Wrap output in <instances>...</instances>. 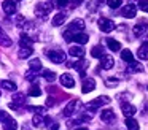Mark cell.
<instances>
[{
  "label": "cell",
  "mask_w": 148,
  "mask_h": 130,
  "mask_svg": "<svg viewBox=\"0 0 148 130\" xmlns=\"http://www.w3.org/2000/svg\"><path fill=\"white\" fill-rule=\"evenodd\" d=\"M49 129H51V130H58V129H59V125H58V124L54 122V124H53V125H49Z\"/></svg>",
  "instance_id": "ee69618b"
},
{
  "label": "cell",
  "mask_w": 148,
  "mask_h": 130,
  "mask_svg": "<svg viewBox=\"0 0 148 130\" xmlns=\"http://www.w3.org/2000/svg\"><path fill=\"white\" fill-rule=\"evenodd\" d=\"M24 101H26V95L24 94H16L13 97V101L10 103V108H13V110H21V106L24 105Z\"/></svg>",
  "instance_id": "52a82bcc"
},
{
  "label": "cell",
  "mask_w": 148,
  "mask_h": 130,
  "mask_svg": "<svg viewBox=\"0 0 148 130\" xmlns=\"http://www.w3.org/2000/svg\"><path fill=\"white\" fill-rule=\"evenodd\" d=\"M107 46H108V49L113 51V52H118V51L121 49V43L113 40V38H107Z\"/></svg>",
  "instance_id": "d6986e66"
},
{
  "label": "cell",
  "mask_w": 148,
  "mask_h": 130,
  "mask_svg": "<svg viewBox=\"0 0 148 130\" xmlns=\"http://www.w3.org/2000/svg\"><path fill=\"white\" fill-rule=\"evenodd\" d=\"M105 84L108 86V87H113V86L118 84V79H115V78H108V79L105 81Z\"/></svg>",
  "instance_id": "f35d334b"
},
{
  "label": "cell",
  "mask_w": 148,
  "mask_h": 130,
  "mask_svg": "<svg viewBox=\"0 0 148 130\" xmlns=\"http://www.w3.org/2000/svg\"><path fill=\"white\" fill-rule=\"evenodd\" d=\"M67 65H69V67H73V68H77L78 71H80V75L84 76V68L88 67V62H86V60H80V62H75V63H73V62H69Z\"/></svg>",
  "instance_id": "9a60e30c"
},
{
  "label": "cell",
  "mask_w": 148,
  "mask_h": 130,
  "mask_svg": "<svg viewBox=\"0 0 148 130\" xmlns=\"http://www.w3.org/2000/svg\"><path fill=\"white\" fill-rule=\"evenodd\" d=\"M69 3V0H58V6L59 8H62V6H65Z\"/></svg>",
  "instance_id": "b9f144b4"
},
{
  "label": "cell",
  "mask_w": 148,
  "mask_h": 130,
  "mask_svg": "<svg viewBox=\"0 0 148 130\" xmlns=\"http://www.w3.org/2000/svg\"><path fill=\"white\" fill-rule=\"evenodd\" d=\"M43 78L46 79V81H54L56 79V73L51 71V70H43Z\"/></svg>",
  "instance_id": "1f68e13d"
},
{
  "label": "cell",
  "mask_w": 148,
  "mask_h": 130,
  "mask_svg": "<svg viewBox=\"0 0 148 130\" xmlns=\"http://www.w3.org/2000/svg\"><path fill=\"white\" fill-rule=\"evenodd\" d=\"M138 5H140V10L142 11H147L148 13V0H137Z\"/></svg>",
  "instance_id": "d590c367"
},
{
  "label": "cell",
  "mask_w": 148,
  "mask_h": 130,
  "mask_svg": "<svg viewBox=\"0 0 148 130\" xmlns=\"http://www.w3.org/2000/svg\"><path fill=\"white\" fill-rule=\"evenodd\" d=\"M84 52H86V51H84L81 46H72V48H69V54H70L72 57H84Z\"/></svg>",
  "instance_id": "e0dca14e"
},
{
  "label": "cell",
  "mask_w": 148,
  "mask_h": 130,
  "mask_svg": "<svg viewBox=\"0 0 148 130\" xmlns=\"http://www.w3.org/2000/svg\"><path fill=\"white\" fill-rule=\"evenodd\" d=\"M54 105H56V98L48 97V100H46V106H54Z\"/></svg>",
  "instance_id": "ab89813d"
},
{
  "label": "cell",
  "mask_w": 148,
  "mask_h": 130,
  "mask_svg": "<svg viewBox=\"0 0 148 130\" xmlns=\"http://www.w3.org/2000/svg\"><path fill=\"white\" fill-rule=\"evenodd\" d=\"M11 44H13L11 38L8 37L7 33H3V32L0 30V46H3V48H10Z\"/></svg>",
  "instance_id": "7402d4cb"
},
{
  "label": "cell",
  "mask_w": 148,
  "mask_h": 130,
  "mask_svg": "<svg viewBox=\"0 0 148 130\" xmlns=\"http://www.w3.org/2000/svg\"><path fill=\"white\" fill-rule=\"evenodd\" d=\"M121 59L124 60V62H127V63L134 62V56H132V52L129 49H123L121 51Z\"/></svg>",
  "instance_id": "4316f807"
},
{
  "label": "cell",
  "mask_w": 148,
  "mask_h": 130,
  "mask_svg": "<svg viewBox=\"0 0 148 130\" xmlns=\"http://www.w3.org/2000/svg\"><path fill=\"white\" fill-rule=\"evenodd\" d=\"M137 56L140 60H148V41H145L137 51Z\"/></svg>",
  "instance_id": "2e32d148"
},
{
  "label": "cell",
  "mask_w": 148,
  "mask_h": 130,
  "mask_svg": "<svg viewBox=\"0 0 148 130\" xmlns=\"http://www.w3.org/2000/svg\"><path fill=\"white\" fill-rule=\"evenodd\" d=\"M46 57H48L51 62L54 63H62L65 60V54L59 49H51V51H46Z\"/></svg>",
  "instance_id": "7a4b0ae2"
},
{
  "label": "cell",
  "mask_w": 148,
  "mask_h": 130,
  "mask_svg": "<svg viewBox=\"0 0 148 130\" xmlns=\"http://www.w3.org/2000/svg\"><path fill=\"white\" fill-rule=\"evenodd\" d=\"M121 111H123V114H124L126 117H131V116H134L135 114V106L134 105H131V103H121Z\"/></svg>",
  "instance_id": "5bb4252c"
},
{
  "label": "cell",
  "mask_w": 148,
  "mask_h": 130,
  "mask_svg": "<svg viewBox=\"0 0 148 130\" xmlns=\"http://www.w3.org/2000/svg\"><path fill=\"white\" fill-rule=\"evenodd\" d=\"M0 122L3 124L5 130H16L18 129V122L5 111H0Z\"/></svg>",
  "instance_id": "6da1fadb"
},
{
  "label": "cell",
  "mask_w": 148,
  "mask_h": 130,
  "mask_svg": "<svg viewBox=\"0 0 148 130\" xmlns=\"http://www.w3.org/2000/svg\"><path fill=\"white\" fill-rule=\"evenodd\" d=\"M77 106H78V100H70L67 103V106L64 108V111H62V114L64 116H67V117H70L72 114L75 113V110H77Z\"/></svg>",
  "instance_id": "30bf717a"
},
{
  "label": "cell",
  "mask_w": 148,
  "mask_h": 130,
  "mask_svg": "<svg viewBox=\"0 0 148 130\" xmlns=\"http://www.w3.org/2000/svg\"><path fill=\"white\" fill-rule=\"evenodd\" d=\"M145 29H147V27H145V24H137L134 27V35H137V37H138V35H143Z\"/></svg>",
  "instance_id": "836d02e7"
},
{
  "label": "cell",
  "mask_w": 148,
  "mask_h": 130,
  "mask_svg": "<svg viewBox=\"0 0 148 130\" xmlns=\"http://www.w3.org/2000/svg\"><path fill=\"white\" fill-rule=\"evenodd\" d=\"M69 30H72L73 33H78V32L84 30V22H83V19H73V21L69 24Z\"/></svg>",
  "instance_id": "ba28073f"
},
{
  "label": "cell",
  "mask_w": 148,
  "mask_h": 130,
  "mask_svg": "<svg viewBox=\"0 0 148 130\" xmlns=\"http://www.w3.org/2000/svg\"><path fill=\"white\" fill-rule=\"evenodd\" d=\"M75 130H89V129H86V127H80V129H75Z\"/></svg>",
  "instance_id": "bcb514c9"
},
{
  "label": "cell",
  "mask_w": 148,
  "mask_h": 130,
  "mask_svg": "<svg viewBox=\"0 0 148 130\" xmlns=\"http://www.w3.org/2000/svg\"><path fill=\"white\" fill-rule=\"evenodd\" d=\"M51 10H53V3H49V2H46V3H38V5H37L35 14L38 16L40 19H45Z\"/></svg>",
  "instance_id": "3957f363"
},
{
  "label": "cell",
  "mask_w": 148,
  "mask_h": 130,
  "mask_svg": "<svg viewBox=\"0 0 148 130\" xmlns=\"http://www.w3.org/2000/svg\"><path fill=\"white\" fill-rule=\"evenodd\" d=\"M115 27H116V24L112 21V19H107V18H102L99 21V29L102 32H105V33H110L112 30H115Z\"/></svg>",
  "instance_id": "277c9868"
},
{
  "label": "cell",
  "mask_w": 148,
  "mask_h": 130,
  "mask_svg": "<svg viewBox=\"0 0 148 130\" xmlns=\"http://www.w3.org/2000/svg\"><path fill=\"white\" fill-rule=\"evenodd\" d=\"M61 84L64 86V87H67V89H72V87L75 86V79L72 78V75L64 73V75L61 76Z\"/></svg>",
  "instance_id": "4fadbf2b"
},
{
  "label": "cell",
  "mask_w": 148,
  "mask_h": 130,
  "mask_svg": "<svg viewBox=\"0 0 148 130\" xmlns=\"http://www.w3.org/2000/svg\"><path fill=\"white\" fill-rule=\"evenodd\" d=\"M126 127H127L129 130H138L140 127H138V122L134 119V117H126Z\"/></svg>",
  "instance_id": "484cf974"
},
{
  "label": "cell",
  "mask_w": 148,
  "mask_h": 130,
  "mask_svg": "<svg viewBox=\"0 0 148 130\" xmlns=\"http://www.w3.org/2000/svg\"><path fill=\"white\" fill-rule=\"evenodd\" d=\"M113 65H115V60H113L112 56H102L100 57V67H102L103 70L113 68Z\"/></svg>",
  "instance_id": "8fae6325"
},
{
  "label": "cell",
  "mask_w": 148,
  "mask_h": 130,
  "mask_svg": "<svg viewBox=\"0 0 148 130\" xmlns=\"http://www.w3.org/2000/svg\"><path fill=\"white\" fill-rule=\"evenodd\" d=\"M34 52L32 46H24L19 49V52H18V56H19V59H27V57H30Z\"/></svg>",
  "instance_id": "603a6c76"
},
{
  "label": "cell",
  "mask_w": 148,
  "mask_h": 130,
  "mask_svg": "<svg viewBox=\"0 0 148 130\" xmlns=\"http://www.w3.org/2000/svg\"><path fill=\"white\" fill-rule=\"evenodd\" d=\"M100 119H102L103 122H112V120L115 119V113H113L112 110H103L102 113H100Z\"/></svg>",
  "instance_id": "44dd1931"
},
{
  "label": "cell",
  "mask_w": 148,
  "mask_h": 130,
  "mask_svg": "<svg viewBox=\"0 0 148 130\" xmlns=\"http://www.w3.org/2000/svg\"><path fill=\"white\" fill-rule=\"evenodd\" d=\"M23 130H30V129H29V125H27V124H24V127H23Z\"/></svg>",
  "instance_id": "f6af8a7d"
},
{
  "label": "cell",
  "mask_w": 148,
  "mask_h": 130,
  "mask_svg": "<svg viewBox=\"0 0 148 130\" xmlns=\"http://www.w3.org/2000/svg\"><path fill=\"white\" fill-rule=\"evenodd\" d=\"M69 2H72V6H77V5H80L83 0H69Z\"/></svg>",
  "instance_id": "7bdbcfd3"
},
{
  "label": "cell",
  "mask_w": 148,
  "mask_h": 130,
  "mask_svg": "<svg viewBox=\"0 0 148 130\" xmlns=\"http://www.w3.org/2000/svg\"><path fill=\"white\" fill-rule=\"evenodd\" d=\"M32 43H34V40H32V38H29V35H26V33L21 35V40H19L21 48H24V46H32Z\"/></svg>",
  "instance_id": "83f0119b"
},
{
  "label": "cell",
  "mask_w": 148,
  "mask_h": 130,
  "mask_svg": "<svg viewBox=\"0 0 148 130\" xmlns=\"http://www.w3.org/2000/svg\"><path fill=\"white\" fill-rule=\"evenodd\" d=\"M129 70H131V71H142V70H143V67H142V63H138V62H131L129 63Z\"/></svg>",
  "instance_id": "d6a6232c"
},
{
  "label": "cell",
  "mask_w": 148,
  "mask_h": 130,
  "mask_svg": "<svg viewBox=\"0 0 148 130\" xmlns=\"http://www.w3.org/2000/svg\"><path fill=\"white\" fill-rule=\"evenodd\" d=\"M121 16H123V18H127V19L135 18V16H137V8H135L134 3H127L126 6H123Z\"/></svg>",
  "instance_id": "5b68a950"
},
{
  "label": "cell",
  "mask_w": 148,
  "mask_h": 130,
  "mask_svg": "<svg viewBox=\"0 0 148 130\" xmlns=\"http://www.w3.org/2000/svg\"><path fill=\"white\" fill-rule=\"evenodd\" d=\"M0 86H2L3 89H7V91H14V89H16V84H14L13 81H8V79L0 81Z\"/></svg>",
  "instance_id": "f546056e"
},
{
  "label": "cell",
  "mask_w": 148,
  "mask_h": 130,
  "mask_svg": "<svg viewBox=\"0 0 148 130\" xmlns=\"http://www.w3.org/2000/svg\"><path fill=\"white\" fill-rule=\"evenodd\" d=\"M32 122H34V125L35 127H38V129H43V127L46 125V117H43L42 114H35L34 116V119H32Z\"/></svg>",
  "instance_id": "ac0fdd59"
},
{
  "label": "cell",
  "mask_w": 148,
  "mask_h": 130,
  "mask_svg": "<svg viewBox=\"0 0 148 130\" xmlns=\"http://www.w3.org/2000/svg\"><path fill=\"white\" fill-rule=\"evenodd\" d=\"M107 5H108L110 8L116 10V8H119V6H121V0H107Z\"/></svg>",
  "instance_id": "e575fe53"
},
{
  "label": "cell",
  "mask_w": 148,
  "mask_h": 130,
  "mask_svg": "<svg viewBox=\"0 0 148 130\" xmlns=\"http://www.w3.org/2000/svg\"><path fill=\"white\" fill-rule=\"evenodd\" d=\"M107 103H110V98L108 97H97L96 100H92V101H89V103H86V108L88 110H96V108H99V106H102V105H107Z\"/></svg>",
  "instance_id": "8992f818"
},
{
  "label": "cell",
  "mask_w": 148,
  "mask_h": 130,
  "mask_svg": "<svg viewBox=\"0 0 148 130\" xmlns=\"http://www.w3.org/2000/svg\"><path fill=\"white\" fill-rule=\"evenodd\" d=\"M73 40L77 41L78 44H86L88 41H89V37H88L86 33H81V32H78V33H75Z\"/></svg>",
  "instance_id": "cb8c5ba5"
},
{
  "label": "cell",
  "mask_w": 148,
  "mask_h": 130,
  "mask_svg": "<svg viewBox=\"0 0 148 130\" xmlns=\"http://www.w3.org/2000/svg\"><path fill=\"white\" fill-rule=\"evenodd\" d=\"M16 25L18 27H26V19L23 16H16Z\"/></svg>",
  "instance_id": "8d00e7d4"
},
{
  "label": "cell",
  "mask_w": 148,
  "mask_h": 130,
  "mask_svg": "<svg viewBox=\"0 0 148 130\" xmlns=\"http://www.w3.org/2000/svg\"><path fill=\"white\" fill-rule=\"evenodd\" d=\"M91 56L96 57V59H100L102 56H105V49H103L102 46H94L92 49H91Z\"/></svg>",
  "instance_id": "d4e9b609"
},
{
  "label": "cell",
  "mask_w": 148,
  "mask_h": 130,
  "mask_svg": "<svg viewBox=\"0 0 148 130\" xmlns=\"http://www.w3.org/2000/svg\"><path fill=\"white\" fill-rule=\"evenodd\" d=\"M29 67L32 71H38V70H42V62H40V59H32L29 62Z\"/></svg>",
  "instance_id": "f1b7e54d"
},
{
  "label": "cell",
  "mask_w": 148,
  "mask_h": 130,
  "mask_svg": "<svg viewBox=\"0 0 148 130\" xmlns=\"http://www.w3.org/2000/svg\"><path fill=\"white\" fill-rule=\"evenodd\" d=\"M27 110L29 111H37V113H40V114L45 113V108L43 106H27Z\"/></svg>",
  "instance_id": "74e56055"
},
{
  "label": "cell",
  "mask_w": 148,
  "mask_h": 130,
  "mask_svg": "<svg viewBox=\"0 0 148 130\" xmlns=\"http://www.w3.org/2000/svg\"><path fill=\"white\" fill-rule=\"evenodd\" d=\"M26 78H27V81H35V79H37V75H34V73L30 71V73H27Z\"/></svg>",
  "instance_id": "60d3db41"
},
{
  "label": "cell",
  "mask_w": 148,
  "mask_h": 130,
  "mask_svg": "<svg viewBox=\"0 0 148 130\" xmlns=\"http://www.w3.org/2000/svg\"><path fill=\"white\" fill-rule=\"evenodd\" d=\"M65 18H67V14H65V13H58V14H56L54 18H53L51 24L54 25V27H59V25H62V24H64Z\"/></svg>",
  "instance_id": "ffe728a7"
},
{
  "label": "cell",
  "mask_w": 148,
  "mask_h": 130,
  "mask_svg": "<svg viewBox=\"0 0 148 130\" xmlns=\"http://www.w3.org/2000/svg\"><path fill=\"white\" fill-rule=\"evenodd\" d=\"M96 89V81H94L92 78H86L83 81V86H81V92L83 94H89L91 91H94Z\"/></svg>",
  "instance_id": "9c48e42d"
},
{
  "label": "cell",
  "mask_w": 148,
  "mask_h": 130,
  "mask_svg": "<svg viewBox=\"0 0 148 130\" xmlns=\"http://www.w3.org/2000/svg\"><path fill=\"white\" fill-rule=\"evenodd\" d=\"M2 8H3V11L7 13V14H14V13H16V3H14L13 0H5V2L2 3Z\"/></svg>",
  "instance_id": "7c38bea8"
},
{
  "label": "cell",
  "mask_w": 148,
  "mask_h": 130,
  "mask_svg": "<svg viewBox=\"0 0 148 130\" xmlns=\"http://www.w3.org/2000/svg\"><path fill=\"white\" fill-rule=\"evenodd\" d=\"M27 94H29L30 97H40V95H42V89H40L38 86H32Z\"/></svg>",
  "instance_id": "4dcf8cb0"
}]
</instances>
